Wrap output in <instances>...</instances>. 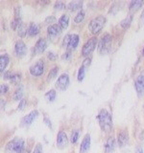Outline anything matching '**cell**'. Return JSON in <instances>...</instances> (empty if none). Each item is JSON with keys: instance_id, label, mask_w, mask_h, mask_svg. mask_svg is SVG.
Segmentation results:
<instances>
[{"instance_id": "6da1fadb", "label": "cell", "mask_w": 144, "mask_h": 153, "mask_svg": "<svg viewBox=\"0 0 144 153\" xmlns=\"http://www.w3.org/2000/svg\"><path fill=\"white\" fill-rule=\"evenodd\" d=\"M98 121L100 127L102 128L103 131H110L112 127V119L110 114L107 111L106 109L100 110V112L98 114Z\"/></svg>"}, {"instance_id": "7a4b0ae2", "label": "cell", "mask_w": 144, "mask_h": 153, "mask_svg": "<svg viewBox=\"0 0 144 153\" xmlns=\"http://www.w3.org/2000/svg\"><path fill=\"white\" fill-rule=\"evenodd\" d=\"M8 150L14 153H25V143L21 138H16L7 145Z\"/></svg>"}, {"instance_id": "3957f363", "label": "cell", "mask_w": 144, "mask_h": 153, "mask_svg": "<svg viewBox=\"0 0 144 153\" xmlns=\"http://www.w3.org/2000/svg\"><path fill=\"white\" fill-rule=\"evenodd\" d=\"M106 22V18L103 16H98L97 17H94L88 24V29L92 33H98L103 29Z\"/></svg>"}, {"instance_id": "277c9868", "label": "cell", "mask_w": 144, "mask_h": 153, "mask_svg": "<svg viewBox=\"0 0 144 153\" xmlns=\"http://www.w3.org/2000/svg\"><path fill=\"white\" fill-rule=\"evenodd\" d=\"M112 36L107 33V35L103 36L101 38L98 44V51L100 54H107L110 49V45H112Z\"/></svg>"}, {"instance_id": "5b68a950", "label": "cell", "mask_w": 144, "mask_h": 153, "mask_svg": "<svg viewBox=\"0 0 144 153\" xmlns=\"http://www.w3.org/2000/svg\"><path fill=\"white\" fill-rule=\"evenodd\" d=\"M96 45H97V39L95 37H92L88 39V41H86L85 43V45L83 46V49H82V54L83 56H88L89 54L93 52L95 49Z\"/></svg>"}, {"instance_id": "8992f818", "label": "cell", "mask_w": 144, "mask_h": 153, "mask_svg": "<svg viewBox=\"0 0 144 153\" xmlns=\"http://www.w3.org/2000/svg\"><path fill=\"white\" fill-rule=\"evenodd\" d=\"M134 87L139 96L144 95V72L139 74L134 80Z\"/></svg>"}, {"instance_id": "52a82bcc", "label": "cell", "mask_w": 144, "mask_h": 153, "mask_svg": "<svg viewBox=\"0 0 144 153\" xmlns=\"http://www.w3.org/2000/svg\"><path fill=\"white\" fill-rule=\"evenodd\" d=\"M69 85V76L67 74H62L56 82V87L60 90H65Z\"/></svg>"}, {"instance_id": "ba28073f", "label": "cell", "mask_w": 144, "mask_h": 153, "mask_svg": "<svg viewBox=\"0 0 144 153\" xmlns=\"http://www.w3.org/2000/svg\"><path fill=\"white\" fill-rule=\"evenodd\" d=\"M44 72V65L41 60H38L36 64H34L30 67V73L33 76H41Z\"/></svg>"}, {"instance_id": "9c48e42d", "label": "cell", "mask_w": 144, "mask_h": 153, "mask_svg": "<svg viewBox=\"0 0 144 153\" xmlns=\"http://www.w3.org/2000/svg\"><path fill=\"white\" fill-rule=\"evenodd\" d=\"M14 53L16 55L19 57L24 56L27 53V46L22 40H18L16 43V46H14Z\"/></svg>"}, {"instance_id": "30bf717a", "label": "cell", "mask_w": 144, "mask_h": 153, "mask_svg": "<svg viewBox=\"0 0 144 153\" xmlns=\"http://www.w3.org/2000/svg\"><path fill=\"white\" fill-rule=\"evenodd\" d=\"M68 145V138L64 131H60L57 136V146L59 148H64Z\"/></svg>"}, {"instance_id": "8fae6325", "label": "cell", "mask_w": 144, "mask_h": 153, "mask_svg": "<svg viewBox=\"0 0 144 153\" xmlns=\"http://www.w3.org/2000/svg\"><path fill=\"white\" fill-rule=\"evenodd\" d=\"M38 112L37 111V110H33L32 112H30L28 115H26L25 117H23L22 120H21V126H30V124L33 123L34 120L36 119V117L38 116Z\"/></svg>"}, {"instance_id": "7c38bea8", "label": "cell", "mask_w": 144, "mask_h": 153, "mask_svg": "<svg viewBox=\"0 0 144 153\" xmlns=\"http://www.w3.org/2000/svg\"><path fill=\"white\" fill-rule=\"evenodd\" d=\"M89 65H90V59L89 57H86V59H85V60L83 61V64H82V66L80 67L79 72H78V80L79 81H82L84 79L86 68H88Z\"/></svg>"}, {"instance_id": "4fadbf2b", "label": "cell", "mask_w": 144, "mask_h": 153, "mask_svg": "<svg viewBox=\"0 0 144 153\" xmlns=\"http://www.w3.org/2000/svg\"><path fill=\"white\" fill-rule=\"evenodd\" d=\"M47 33L50 37H55L62 33V28L59 24H52L47 28Z\"/></svg>"}, {"instance_id": "5bb4252c", "label": "cell", "mask_w": 144, "mask_h": 153, "mask_svg": "<svg viewBox=\"0 0 144 153\" xmlns=\"http://www.w3.org/2000/svg\"><path fill=\"white\" fill-rule=\"evenodd\" d=\"M89 146H90V135L89 134H86L85 138L83 139V141H82L80 146V153H86L89 149Z\"/></svg>"}, {"instance_id": "9a60e30c", "label": "cell", "mask_w": 144, "mask_h": 153, "mask_svg": "<svg viewBox=\"0 0 144 153\" xmlns=\"http://www.w3.org/2000/svg\"><path fill=\"white\" fill-rule=\"evenodd\" d=\"M46 47H47V42L44 38H40V39H38L36 43V46H35L36 54H41V53L44 52Z\"/></svg>"}, {"instance_id": "2e32d148", "label": "cell", "mask_w": 144, "mask_h": 153, "mask_svg": "<svg viewBox=\"0 0 144 153\" xmlns=\"http://www.w3.org/2000/svg\"><path fill=\"white\" fill-rule=\"evenodd\" d=\"M40 25H38V24H36V23H31L28 27L27 33H28V36H36L40 33Z\"/></svg>"}, {"instance_id": "e0dca14e", "label": "cell", "mask_w": 144, "mask_h": 153, "mask_svg": "<svg viewBox=\"0 0 144 153\" xmlns=\"http://www.w3.org/2000/svg\"><path fill=\"white\" fill-rule=\"evenodd\" d=\"M115 146H116V143H115V139L113 137H110L108 139L107 143H106V152L107 153L113 152Z\"/></svg>"}, {"instance_id": "ac0fdd59", "label": "cell", "mask_w": 144, "mask_h": 153, "mask_svg": "<svg viewBox=\"0 0 144 153\" xmlns=\"http://www.w3.org/2000/svg\"><path fill=\"white\" fill-rule=\"evenodd\" d=\"M143 5V1L141 0H133V1L130 3V12H136L139 8H141V6Z\"/></svg>"}, {"instance_id": "d6986e66", "label": "cell", "mask_w": 144, "mask_h": 153, "mask_svg": "<svg viewBox=\"0 0 144 153\" xmlns=\"http://www.w3.org/2000/svg\"><path fill=\"white\" fill-rule=\"evenodd\" d=\"M82 5H83V1L74 0V1H71L67 4V9L70 10V11H75V10H78V9L82 8Z\"/></svg>"}, {"instance_id": "ffe728a7", "label": "cell", "mask_w": 144, "mask_h": 153, "mask_svg": "<svg viewBox=\"0 0 144 153\" xmlns=\"http://www.w3.org/2000/svg\"><path fill=\"white\" fill-rule=\"evenodd\" d=\"M128 142V133L126 131H122L118 134V143L120 146H124Z\"/></svg>"}, {"instance_id": "44dd1931", "label": "cell", "mask_w": 144, "mask_h": 153, "mask_svg": "<svg viewBox=\"0 0 144 153\" xmlns=\"http://www.w3.org/2000/svg\"><path fill=\"white\" fill-rule=\"evenodd\" d=\"M68 23H69V16L67 14H64L59 19V25L61 26L62 29H65L68 26Z\"/></svg>"}, {"instance_id": "7402d4cb", "label": "cell", "mask_w": 144, "mask_h": 153, "mask_svg": "<svg viewBox=\"0 0 144 153\" xmlns=\"http://www.w3.org/2000/svg\"><path fill=\"white\" fill-rule=\"evenodd\" d=\"M8 62H9L8 55H2L1 56H0V70H1V72H3L4 69L6 68Z\"/></svg>"}, {"instance_id": "603a6c76", "label": "cell", "mask_w": 144, "mask_h": 153, "mask_svg": "<svg viewBox=\"0 0 144 153\" xmlns=\"http://www.w3.org/2000/svg\"><path fill=\"white\" fill-rule=\"evenodd\" d=\"M132 19H133L132 16H128L127 17H125L123 20H121V22H120V25H121V27L123 29L129 28L130 25H131V23H132Z\"/></svg>"}, {"instance_id": "cb8c5ba5", "label": "cell", "mask_w": 144, "mask_h": 153, "mask_svg": "<svg viewBox=\"0 0 144 153\" xmlns=\"http://www.w3.org/2000/svg\"><path fill=\"white\" fill-rule=\"evenodd\" d=\"M79 43V36L78 35H72V37H71V40H70V43H69V49H74V48L77 47Z\"/></svg>"}, {"instance_id": "d4e9b609", "label": "cell", "mask_w": 144, "mask_h": 153, "mask_svg": "<svg viewBox=\"0 0 144 153\" xmlns=\"http://www.w3.org/2000/svg\"><path fill=\"white\" fill-rule=\"evenodd\" d=\"M20 79H21L20 74H12L11 76H10V80L14 84H17L20 82Z\"/></svg>"}, {"instance_id": "484cf974", "label": "cell", "mask_w": 144, "mask_h": 153, "mask_svg": "<svg viewBox=\"0 0 144 153\" xmlns=\"http://www.w3.org/2000/svg\"><path fill=\"white\" fill-rule=\"evenodd\" d=\"M45 98L49 100V102H53L56 99V91L55 90H49L48 92L45 94Z\"/></svg>"}, {"instance_id": "4316f807", "label": "cell", "mask_w": 144, "mask_h": 153, "mask_svg": "<svg viewBox=\"0 0 144 153\" xmlns=\"http://www.w3.org/2000/svg\"><path fill=\"white\" fill-rule=\"evenodd\" d=\"M85 18V12L83 11V10H81V11L76 14V16L74 18V21L76 23H80L83 21V19Z\"/></svg>"}, {"instance_id": "83f0119b", "label": "cell", "mask_w": 144, "mask_h": 153, "mask_svg": "<svg viewBox=\"0 0 144 153\" xmlns=\"http://www.w3.org/2000/svg\"><path fill=\"white\" fill-rule=\"evenodd\" d=\"M17 30H18V35L20 36H25V33H27V31H28V28L22 23L21 25L19 26V28L17 29Z\"/></svg>"}, {"instance_id": "f1b7e54d", "label": "cell", "mask_w": 144, "mask_h": 153, "mask_svg": "<svg viewBox=\"0 0 144 153\" xmlns=\"http://www.w3.org/2000/svg\"><path fill=\"white\" fill-rule=\"evenodd\" d=\"M22 96H23V92H22V89H18L16 91V93L14 94V100H22Z\"/></svg>"}, {"instance_id": "f546056e", "label": "cell", "mask_w": 144, "mask_h": 153, "mask_svg": "<svg viewBox=\"0 0 144 153\" xmlns=\"http://www.w3.org/2000/svg\"><path fill=\"white\" fill-rule=\"evenodd\" d=\"M78 138H79V132L75 130L71 133V136H70V142L72 143H75L77 141H78Z\"/></svg>"}, {"instance_id": "4dcf8cb0", "label": "cell", "mask_w": 144, "mask_h": 153, "mask_svg": "<svg viewBox=\"0 0 144 153\" xmlns=\"http://www.w3.org/2000/svg\"><path fill=\"white\" fill-rule=\"evenodd\" d=\"M71 37H72V35H66L64 37V41H62V46L64 47H68L69 46V43H70V40H71Z\"/></svg>"}, {"instance_id": "1f68e13d", "label": "cell", "mask_w": 144, "mask_h": 153, "mask_svg": "<svg viewBox=\"0 0 144 153\" xmlns=\"http://www.w3.org/2000/svg\"><path fill=\"white\" fill-rule=\"evenodd\" d=\"M58 70H59V68L58 67H54L50 72H49V74H48V79H54L55 76H56V75H57V73H58Z\"/></svg>"}, {"instance_id": "d6a6232c", "label": "cell", "mask_w": 144, "mask_h": 153, "mask_svg": "<svg viewBox=\"0 0 144 153\" xmlns=\"http://www.w3.org/2000/svg\"><path fill=\"white\" fill-rule=\"evenodd\" d=\"M54 8H55L56 10H62V9H64V8H65V5H64V2H62V1H57V2L55 3Z\"/></svg>"}, {"instance_id": "836d02e7", "label": "cell", "mask_w": 144, "mask_h": 153, "mask_svg": "<svg viewBox=\"0 0 144 153\" xmlns=\"http://www.w3.org/2000/svg\"><path fill=\"white\" fill-rule=\"evenodd\" d=\"M33 153H42V146L40 145V143H38V145L36 146Z\"/></svg>"}, {"instance_id": "e575fe53", "label": "cell", "mask_w": 144, "mask_h": 153, "mask_svg": "<svg viewBox=\"0 0 144 153\" xmlns=\"http://www.w3.org/2000/svg\"><path fill=\"white\" fill-rule=\"evenodd\" d=\"M25 105H26V100L22 99V100H20V102H19V104H18L17 109H18V110H22L24 107H25Z\"/></svg>"}, {"instance_id": "d590c367", "label": "cell", "mask_w": 144, "mask_h": 153, "mask_svg": "<svg viewBox=\"0 0 144 153\" xmlns=\"http://www.w3.org/2000/svg\"><path fill=\"white\" fill-rule=\"evenodd\" d=\"M0 91H1L2 94L6 93L8 91V86L6 84H1V85H0Z\"/></svg>"}, {"instance_id": "8d00e7d4", "label": "cell", "mask_w": 144, "mask_h": 153, "mask_svg": "<svg viewBox=\"0 0 144 153\" xmlns=\"http://www.w3.org/2000/svg\"><path fill=\"white\" fill-rule=\"evenodd\" d=\"M70 56H71V54H70V51H66V52L64 53V54L62 55V59H69Z\"/></svg>"}, {"instance_id": "74e56055", "label": "cell", "mask_w": 144, "mask_h": 153, "mask_svg": "<svg viewBox=\"0 0 144 153\" xmlns=\"http://www.w3.org/2000/svg\"><path fill=\"white\" fill-rule=\"evenodd\" d=\"M55 20H56V18H55L54 16H49V17H47V18L45 19V23H48V22L52 23V22H54Z\"/></svg>"}, {"instance_id": "f35d334b", "label": "cell", "mask_w": 144, "mask_h": 153, "mask_svg": "<svg viewBox=\"0 0 144 153\" xmlns=\"http://www.w3.org/2000/svg\"><path fill=\"white\" fill-rule=\"evenodd\" d=\"M44 122H45V123H46V126H48V127H52V124H51V122H50V120L48 119L47 117H44Z\"/></svg>"}, {"instance_id": "ab89813d", "label": "cell", "mask_w": 144, "mask_h": 153, "mask_svg": "<svg viewBox=\"0 0 144 153\" xmlns=\"http://www.w3.org/2000/svg\"><path fill=\"white\" fill-rule=\"evenodd\" d=\"M48 57H49L50 59L54 60V59H56V55L54 54V53H52V52H49V53H48Z\"/></svg>"}, {"instance_id": "60d3db41", "label": "cell", "mask_w": 144, "mask_h": 153, "mask_svg": "<svg viewBox=\"0 0 144 153\" xmlns=\"http://www.w3.org/2000/svg\"><path fill=\"white\" fill-rule=\"evenodd\" d=\"M136 153H143V150H142V148L140 146H137L136 148Z\"/></svg>"}, {"instance_id": "b9f144b4", "label": "cell", "mask_w": 144, "mask_h": 153, "mask_svg": "<svg viewBox=\"0 0 144 153\" xmlns=\"http://www.w3.org/2000/svg\"><path fill=\"white\" fill-rule=\"evenodd\" d=\"M140 20L141 22L144 24V9H143V11H142V13H141V16H140Z\"/></svg>"}, {"instance_id": "7bdbcfd3", "label": "cell", "mask_w": 144, "mask_h": 153, "mask_svg": "<svg viewBox=\"0 0 144 153\" xmlns=\"http://www.w3.org/2000/svg\"><path fill=\"white\" fill-rule=\"evenodd\" d=\"M143 54H144V48H143Z\"/></svg>"}]
</instances>
